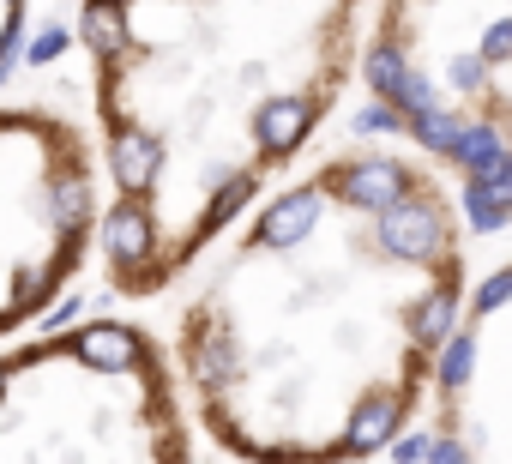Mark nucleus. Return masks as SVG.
Masks as SVG:
<instances>
[{
    "instance_id": "1",
    "label": "nucleus",
    "mask_w": 512,
    "mask_h": 464,
    "mask_svg": "<svg viewBox=\"0 0 512 464\" xmlns=\"http://www.w3.org/2000/svg\"><path fill=\"white\" fill-rule=\"evenodd\" d=\"M464 290L452 187L356 145L235 223L181 308L175 380L229 458H380L422 416Z\"/></svg>"
},
{
    "instance_id": "2",
    "label": "nucleus",
    "mask_w": 512,
    "mask_h": 464,
    "mask_svg": "<svg viewBox=\"0 0 512 464\" xmlns=\"http://www.w3.org/2000/svg\"><path fill=\"white\" fill-rule=\"evenodd\" d=\"M368 0H79L115 296L181 284L326 127Z\"/></svg>"
},
{
    "instance_id": "3",
    "label": "nucleus",
    "mask_w": 512,
    "mask_h": 464,
    "mask_svg": "<svg viewBox=\"0 0 512 464\" xmlns=\"http://www.w3.org/2000/svg\"><path fill=\"white\" fill-rule=\"evenodd\" d=\"M193 422L163 344L133 320H79L0 350V464H187Z\"/></svg>"
},
{
    "instance_id": "4",
    "label": "nucleus",
    "mask_w": 512,
    "mask_h": 464,
    "mask_svg": "<svg viewBox=\"0 0 512 464\" xmlns=\"http://www.w3.org/2000/svg\"><path fill=\"white\" fill-rule=\"evenodd\" d=\"M103 163L55 109H0V338L25 332L85 272Z\"/></svg>"
},
{
    "instance_id": "5",
    "label": "nucleus",
    "mask_w": 512,
    "mask_h": 464,
    "mask_svg": "<svg viewBox=\"0 0 512 464\" xmlns=\"http://www.w3.org/2000/svg\"><path fill=\"white\" fill-rule=\"evenodd\" d=\"M512 79V0H386L374 85L422 145L482 169Z\"/></svg>"
},
{
    "instance_id": "6",
    "label": "nucleus",
    "mask_w": 512,
    "mask_h": 464,
    "mask_svg": "<svg viewBox=\"0 0 512 464\" xmlns=\"http://www.w3.org/2000/svg\"><path fill=\"white\" fill-rule=\"evenodd\" d=\"M428 404L434 452L470 464H512V260L464 290Z\"/></svg>"
},
{
    "instance_id": "7",
    "label": "nucleus",
    "mask_w": 512,
    "mask_h": 464,
    "mask_svg": "<svg viewBox=\"0 0 512 464\" xmlns=\"http://www.w3.org/2000/svg\"><path fill=\"white\" fill-rule=\"evenodd\" d=\"M25 13H31V0H0V73H7V61L25 37Z\"/></svg>"
}]
</instances>
